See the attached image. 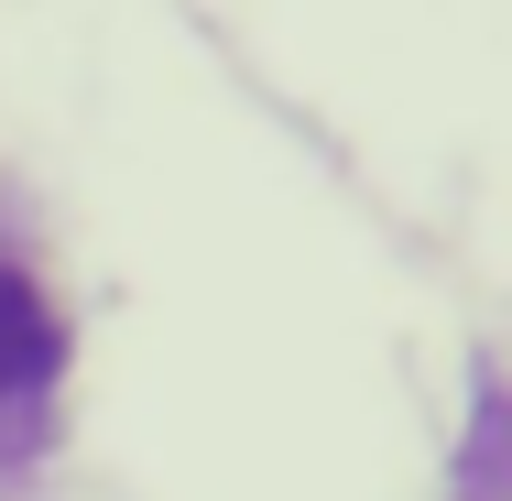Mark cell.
<instances>
[{
  "mask_svg": "<svg viewBox=\"0 0 512 501\" xmlns=\"http://www.w3.org/2000/svg\"><path fill=\"white\" fill-rule=\"evenodd\" d=\"M55 360H66V338H55L44 295H33L22 273H0V403L44 393V382H55Z\"/></svg>",
  "mask_w": 512,
  "mask_h": 501,
  "instance_id": "1",
  "label": "cell"
}]
</instances>
